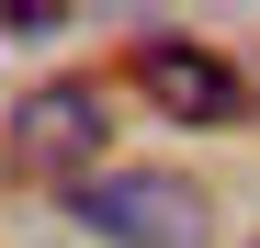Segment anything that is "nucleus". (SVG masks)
Masks as SVG:
<instances>
[{
    "instance_id": "7ed1b4c3",
    "label": "nucleus",
    "mask_w": 260,
    "mask_h": 248,
    "mask_svg": "<svg viewBox=\"0 0 260 248\" xmlns=\"http://www.w3.org/2000/svg\"><path fill=\"white\" fill-rule=\"evenodd\" d=\"M124 79L170 113V124H238L249 113V79L204 46V34H136L124 46Z\"/></svg>"
},
{
    "instance_id": "f03ea898",
    "label": "nucleus",
    "mask_w": 260,
    "mask_h": 248,
    "mask_svg": "<svg viewBox=\"0 0 260 248\" xmlns=\"http://www.w3.org/2000/svg\"><path fill=\"white\" fill-rule=\"evenodd\" d=\"M68 203H79V226H102L124 248H204V181L181 170H102Z\"/></svg>"
},
{
    "instance_id": "f257e3e1",
    "label": "nucleus",
    "mask_w": 260,
    "mask_h": 248,
    "mask_svg": "<svg viewBox=\"0 0 260 248\" xmlns=\"http://www.w3.org/2000/svg\"><path fill=\"white\" fill-rule=\"evenodd\" d=\"M102 136H113V102L91 79H34L0 124V158L46 192H79V181H102Z\"/></svg>"
}]
</instances>
